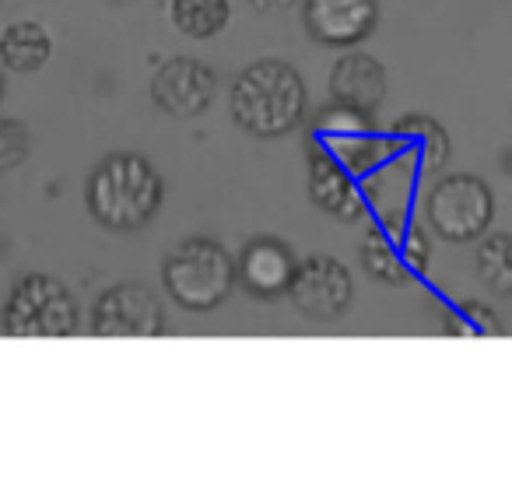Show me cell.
Returning a JSON list of instances; mask_svg holds the SVG:
<instances>
[{
    "instance_id": "30bf717a",
    "label": "cell",
    "mask_w": 512,
    "mask_h": 491,
    "mask_svg": "<svg viewBox=\"0 0 512 491\" xmlns=\"http://www.w3.org/2000/svg\"><path fill=\"white\" fill-rule=\"evenodd\" d=\"M302 25L313 43L330 50H355L376 32L379 0H306Z\"/></svg>"
},
{
    "instance_id": "d6986e66",
    "label": "cell",
    "mask_w": 512,
    "mask_h": 491,
    "mask_svg": "<svg viewBox=\"0 0 512 491\" xmlns=\"http://www.w3.org/2000/svg\"><path fill=\"white\" fill-rule=\"evenodd\" d=\"M442 330L453 337H498L502 323H498L495 309L484 306V302H460V306L446 313V327Z\"/></svg>"
},
{
    "instance_id": "2e32d148",
    "label": "cell",
    "mask_w": 512,
    "mask_h": 491,
    "mask_svg": "<svg viewBox=\"0 0 512 491\" xmlns=\"http://www.w3.org/2000/svg\"><path fill=\"white\" fill-rule=\"evenodd\" d=\"M172 29L186 39H214L232 22V4L228 0H169Z\"/></svg>"
},
{
    "instance_id": "4fadbf2b",
    "label": "cell",
    "mask_w": 512,
    "mask_h": 491,
    "mask_svg": "<svg viewBox=\"0 0 512 491\" xmlns=\"http://www.w3.org/2000/svg\"><path fill=\"white\" fill-rule=\"evenodd\" d=\"M309 197L323 214L337 221H358L369 207L358 176H351L334 155L320 148L309 151Z\"/></svg>"
},
{
    "instance_id": "52a82bcc",
    "label": "cell",
    "mask_w": 512,
    "mask_h": 491,
    "mask_svg": "<svg viewBox=\"0 0 512 491\" xmlns=\"http://www.w3.org/2000/svg\"><path fill=\"white\" fill-rule=\"evenodd\" d=\"M169 320L165 306L144 281H116L99 299L92 302L88 313V334L92 337H162Z\"/></svg>"
},
{
    "instance_id": "5b68a950",
    "label": "cell",
    "mask_w": 512,
    "mask_h": 491,
    "mask_svg": "<svg viewBox=\"0 0 512 491\" xmlns=\"http://www.w3.org/2000/svg\"><path fill=\"white\" fill-rule=\"evenodd\" d=\"M425 221L442 242H481L495 221V193L470 172L442 176L425 193Z\"/></svg>"
},
{
    "instance_id": "7402d4cb",
    "label": "cell",
    "mask_w": 512,
    "mask_h": 491,
    "mask_svg": "<svg viewBox=\"0 0 512 491\" xmlns=\"http://www.w3.org/2000/svg\"><path fill=\"white\" fill-rule=\"evenodd\" d=\"M0 95H4V74H0Z\"/></svg>"
},
{
    "instance_id": "8fae6325",
    "label": "cell",
    "mask_w": 512,
    "mask_h": 491,
    "mask_svg": "<svg viewBox=\"0 0 512 491\" xmlns=\"http://www.w3.org/2000/svg\"><path fill=\"white\" fill-rule=\"evenodd\" d=\"M235 271H239L242 292L260 302H274L292 292L299 260H295V250L285 239H278V235H256V239L246 242V250L239 253Z\"/></svg>"
},
{
    "instance_id": "9c48e42d",
    "label": "cell",
    "mask_w": 512,
    "mask_h": 491,
    "mask_svg": "<svg viewBox=\"0 0 512 491\" xmlns=\"http://www.w3.org/2000/svg\"><path fill=\"white\" fill-rule=\"evenodd\" d=\"M218 95V74L197 57H169L151 78V102L176 120H197Z\"/></svg>"
},
{
    "instance_id": "44dd1931",
    "label": "cell",
    "mask_w": 512,
    "mask_h": 491,
    "mask_svg": "<svg viewBox=\"0 0 512 491\" xmlns=\"http://www.w3.org/2000/svg\"><path fill=\"white\" fill-rule=\"evenodd\" d=\"M246 4H249L253 11H260V15H278V11L295 8L299 0H246Z\"/></svg>"
},
{
    "instance_id": "5bb4252c",
    "label": "cell",
    "mask_w": 512,
    "mask_h": 491,
    "mask_svg": "<svg viewBox=\"0 0 512 491\" xmlns=\"http://www.w3.org/2000/svg\"><path fill=\"white\" fill-rule=\"evenodd\" d=\"M390 148L397 151L404 162H411L418 172H439L453 155V137L435 116L425 113H407L393 123Z\"/></svg>"
},
{
    "instance_id": "7a4b0ae2",
    "label": "cell",
    "mask_w": 512,
    "mask_h": 491,
    "mask_svg": "<svg viewBox=\"0 0 512 491\" xmlns=\"http://www.w3.org/2000/svg\"><path fill=\"white\" fill-rule=\"evenodd\" d=\"M165 183L158 169L137 151H113L92 169L85 183V207L109 232H137L158 214Z\"/></svg>"
},
{
    "instance_id": "8992f818",
    "label": "cell",
    "mask_w": 512,
    "mask_h": 491,
    "mask_svg": "<svg viewBox=\"0 0 512 491\" xmlns=\"http://www.w3.org/2000/svg\"><path fill=\"white\" fill-rule=\"evenodd\" d=\"M309 144L320 148V151H327V155H334L337 162H341L344 169L358 179H365L369 172H376L379 165L393 155L390 141L372 130V116L351 113V109L334 106V102L316 113L313 141Z\"/></svg>"
},
{
    "instance_id": "277c9868",
    "label": "cell",
    "mask_w": 512,
    "mask_h": 491,
    "mask_svg": "<svg viewBox=\"0 0 512 491\" xmlns=\"http://www.w3.org/2000/svg\"><path fill=\"white\" fill-rule=\"evenodd\" d=\"M0 330L8 337H74L81 330L78 299L53 274H25L4 299Z\"/></svg>"
},
{
    "instance_id": "7c38bea8",
    "label": "cell",
    "mask_w": 512,
    "mask_h": 491,
    "mask_svg": "<svg viewBox=\"0 0 512 491\" xmlns=\"http://www.w3.org/2000/svg\"><path fill=\"white\" fill-rule=\"evenodd\" d=\"M327 88L334 106H344L362 116H376L379 106L386 102V71L376 57L351 50L344 57H337V64L330 67Z\"/></svg>"
},
{
    "instance_id": "6da1fadb",
    "label": "cell",
    "mask_w": 512,
    "mask_h": 491,
    "mask_svg": "<svg viewBox=\"0 0 512 491\" xmlns=\"http://www.w3.org/2000/svg\"><path fill=\"white\" fill-rule=\"evenodd\" d=\"M309 106V92L302 74L288 60L267 57L242 67L228 95V109L239 130L260 141L292 134Z\"/></svg>"
},
{
    "instance_id": "ba28073f",
    "label": "cell",
    "mask_w": 512,
    "mask_h": 491,
    "mask_svg": "<svg viewBox=\"0 0 512 491\" xmlns=\"http://www.w3.org/2000/svg\"><path fill=\"white\" fill-rule=\"evenodd\" d=\"M288 299L309 320H337V316L348 313L351 299H355V281H351V271L337 257L313 253V257L299 260Z\"/></svg>"
},
{
    "instance_id": "9a60e30c",
    "label": "cell",
    "mask_w": 512,
    "mask_h": 491,
    "mask_svg": "<svg viewBox=\"0 0 512 491\" xmlns=\"http://www.w3.org/2000/svg\"><path fill=\"white\" fill-rule=\"evenodd\" d=\"M53 57V39L46 25L39 22H11L0 32V64L15 74H36L50 64Z\"/></svg>"
},
{
    "instance_id": "e0dca14e",
    "label": "cell",
    "mask_w": 512,
    "mask_h": 491,
    "mask_svg": "<svg viewBox=\"0 0 512 491\" xmlns=\"http://www.w3.org/2000/svg\"><path fill=\"white\" fill-rule=\"evenodd\" d=\"M477 278L488 292L512 299V235L488 232L477 246Z\"/></svg>"
},
{
    "instance_id": "ffe728a7",
    "label": "cell",
    "mask_w": 512,
    "mask_h": 491,
    "mask_svg": "<svg viewBox=\"0 0 512 491\" xmlns=\"http://www.w3.org/2000/svg\"><path fill=\"white\" fill-rule=\"evenodd\" d=\"M386 232L397 235L400 257H404L407 271L421 274L428 271V260H432V246H428V235L418 225H400V228H386Z\"/></svg>"
},
{
    "instance_id": "3957f363",
    "label": "cell",
    "mask_w": 512,
    "mask_h": 491,
    "mask_svg": "<svg viewBox=\"0 0 512 491\" xmlns=\"http://www.w3.org/2000/svg\"><path fill=\"white\" fill-rule=\"evenodd\" d=\"M235 257L207 235H190L162 260V288L186 313H214L235 292Z\"/></svg>"
},
{
    "instance_id": "ac0fdd59",
    "label": "cell",
    "mask_w": 512,
    "mask_h": 491,
    "mask_svg": "<svg viewBox=\"0 0 512 491\" xmlns=\"http://www.w3.org/2000/svg\"><path fill=\"white\" fill-rule=\"evenodd\" d=\"M358 253H362L365 274L376 281H386V285H397V281H404L407 274H411L404 264V257H400L397 235L386 232V228H376V232L362 242V250Z\"/></svg>"
}]
</instances>
